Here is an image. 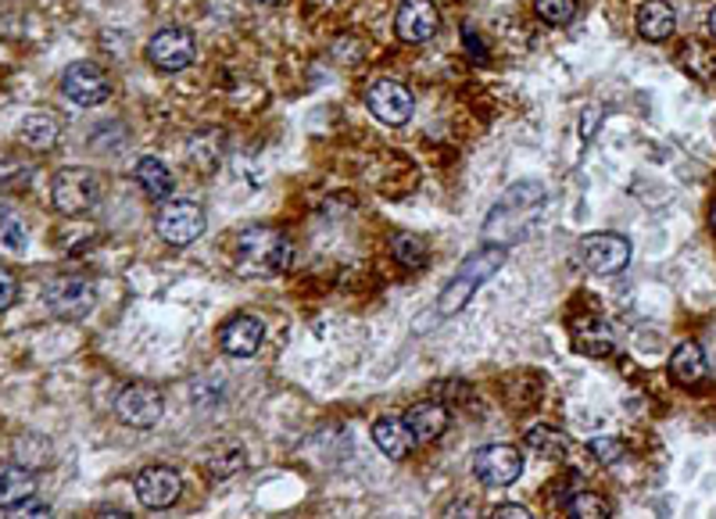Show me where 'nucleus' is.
Listing matches in <instances>:
<instances>
[{"instance_id":"obj_29","label":"nucleus","mask_w":716,"mask_h":519,"mask_svg":"<svg viewBox=\"0 0 716 519\" xmlns=\"http://www.w3.org/2000/svg\"><path fill=\"white\" fill-rule=\"evenodd\" d=\"M538 19L548 25H570L577 19V0H535Z\"/></svg>"},{"instance_id":"obj_43","label":"nucleus","mask_w":716,"mask_h":519,"mask_svg":"<svg viewBox=\"0 0 716 519\" xmlns=\"http://www.w3.org/2000/svg\"><path fill=\"white\" fill-rule=\"evenodd\" d=\"M258 4H280V0H258Z\"/></svg>"},{"instance_id":"obj_20","label":"nucleus","mask_w":716,"mask_h":519,"mask_svg":"<svg viewBox=\"0 0 716 519\" xmlns=\"http://www.w3.org/2000/svg\"><path fill=\"white\" fill-rule=\"evenodd\" d=\"M33 495H37L33 469L22 463L0 466V509H22L25 501H33Z\"/></svg>"},{"instance_id":"obj_16","label":"nucleus","mask_w":716,"mask_h":519,"mask_svg":"<svg viewBox=\"0 0 716 519\" xmlns=\"http://www.w3.org/2000/svg\"><path fill=\"white\" fill-rule=\"evenodd\" d=\"M262 338H266L262 319L234 315L230 323L219 330V347H222V355H230V359H251L255 351L262 347Z\"/></svg>"},{"instance_id":"obj_39","label":"nucleus","mask_w":716,"mask_h":519,"mask_svg":"<svg viewBox=\"0 0 716 519\" xmlns=\"http://www.w3.org/2000/svg\"><path fill=\"white\" fill-rule=\"evenodd\" d=\"M459 512H477V501H455V506H448V516H459Z\"/></svg>"},{"instance_id":"obj_6","label":"nucleus","mask_w":716,"mask_h":519,"mask_svg":"<svg viewBox=\"0 0 716 519\" xmlns=\"http://www.w3.org/2000/svg\"><path fill=\"white\" fill-rule=\"evenodd\" d=\"M61 94L72 104H80V108H97V104L112 97V80L94 61H75V65L61 72Z\"/></svg>"},{"instance_id":"obj_15","label":"nucleus","mask_w":716,"mask_h":519,"mask_svg":"<svg viewBox=\"0 0 716 519\" xmlns=\"http://www.w3.org/2000/svg\"><path fill=\"white\" fill-rule=\"evenodd\" d=\"M570 338H573V347L581 351V355H588V359H609L616 351L613 326H609L602 315H591V312L573 319Z\"/></svg>"},{"instance_id":"obj_17","label":"nucleus","mask_w":716,"mask_h":519,"mask_svg":"<svg viewBox=\"0 0 716 519\" xmlns=\"http://www.w3.org/2000/svg\"><path fill=\"white\" fill-rule=\"evenodd\" d=\"M405 426L413 430L416 437V445H434V440H440L448 434V426H452V416H448V408L445 405H437V402H419L405 412Z\"/></svg>"},{"instance_id":"obj_28","label":"nucleus","mask_w":716,"mask_h":519,"mask_svg":"<svg viewBox=\"0 0 716 519\" xmlns=\"http://www.w3.org/2000/svg\"><path fill=\"white\" fill-rule=\"evenodd\" d=\"M567 512L570 516H581V519H605L613 516V506L602 498V495H591V491H577L570 501H567Z\"/></svg>"},{"instance_id":"obj_3","label":"nucleus","mask_w":716,"mask_h":519,"mask_svg":"<svg viewBox=\"0 0 716 519\" xmlns=\"http://www.w3.org/2000/svg\"><path fill=\"white\" fill-rule=\"evenodd\" d=\"M506 251L509 248H501V243H484L480 251H474L466 258V262L459 266V272L448 280V287L440 290V298H437V312L440 315H459L469 298L477 294V290L495 277V272L506 266Z\"/></svg>"},{"instance_id":"obj_9","label":"nucleus","mask_w":716,"mask_h":519,"mask_svg":"<svg viewBox=\"0 0 716 519\" xmlns=\"http://www.w3.org/2000/svg\"><path fill=\"white\" fill-rule=\"evenodd\" d=\"M194 58L197 43L183 25H165L147 40V61L158 72H183L187 65H194Z\"/></svg>"},{"instance_id":"obj_10","label":"nucleus","mask_w":716,"mask_h":519,"mask_svg":"<svg viewBox=\"0 0 716 519\" xmlns=\"http://www.w3.org/2000/svg\"><path fill=\"white\" fill-rule=\"evenodd\" d=\"M43 301H48V309L51 315L58 319H83L94 312V304H97V287L90 283L86 277H61L48 287V294H43Z\"/></svg>"},{"instance_id":"obj_7","label":"nucleus","mask_w":716,"mask_h":519,"mask_svg":"<svg viewBox=\"0 0 716 519\" xmlns=\"http://www.w3.org/2000/svg\"><path fill=\"white\" fill-rule=\"evenodd\" d=\"M581 262L595 277H616L631 266V240L620 233H591L581 240Z\"/></svg>"},{"instance_id":"obj_31","label":"nucleus","mask_w":716,"mask_h":519,"mask_svg":"<svg viewBox=\"0 0 716 519\" xmlns=\"http://www.w3.org/2000/svg\"><path fill=\"white\" fill-rule=\"evenodd\" d=\"M0 237H4V248H11V251H22V248H25V230H22V219L14 216L11 208L0 211Z\"/></svg>"},{"instance_id":"obj_2","label":"nucleus","mask_w":716,"mask_h":519,"mask_svg":"<svg viewBox=\"0 0 716 519\" xmlns=\"http://www.w3.org/2000/svg\"><path fill=\"white\" fill-rule=\"evenodd\" d=\"M294 240L283 230H272V226H248L237 237V251H234V266L240 277H280L294 266Z\"/></svg>"},{"instance_id":"obj_26","label":"nucleus","mask_w":716,"mask_h":519,"mask_svg":"<svg viewBox=\"0 0 716 519\" xmlns=\"http://www.w3.org/2000/svg\"><path fill=\"white\" fill-rule=\"evenodd\" d=\"M391 255L398 258L405 269H423L430 262V248H426V240L416 237V233H394L391 237Z\"/></svg>"},{"instance_id":"obj_11","label":"nucleus","mask_w":716,"mask_h":519,"mask_svg":"<svg viewBox=\"0 0 716 519\" xmlns=\"http://www.w3.org/2000/svg\"><path fill=\"white\" fill-rule=\"evenodd\" d=\"M133 491H136V501H141L144 509H173L179 495H183V480L179 473L169 469V466H147L136 473L133 480Z\"/></svg>"},{"instance_id":"obj_33","label":"nucleus","mask_w":716,"mask_h":519,"mask_svg":"<svg viewBox=\"0 0 716 519\" xmlns=\"http://www.w3.org/2000/svg\"><path fill=\"white\" fill-rule=\"evenodd\" d=\"M29 176H33V169H29L25 162H11V158L0 162V187H4V190H11V187H25Z\"/></svg>"},{"instance_id":"obj_23","label":"nucleus","mask_w":716,"mask_h":519,"mask_svg":"<svg viewBox=\"0 0 716 519\" xmlns=\"http://www.w3.org/2000/svg\"><path fill=\"white\" fill-rule=\"evenodd\" d=\"M523 445L530 455H538V459L544 463H562L567 459V451H570V440L562 430H556V426H530V430L523 434Z\"/></svg>"},{"instance_id":"obj_18","label":"nucleus","mask_w":716,"mask_h":519,"mask_svg":"<svg viewBox=\"0 0 716 519\" xmlns=\"http://www.w3.org/2000/svg\"><path fill=\"white\" fill-rule=\"evenodd\" d=\"M670 376L677 380L681 387H698L709 376V355L698 341H684L674 347L670 355Z\"/></svg>"},{"instance_id":"obj_24","label":"nucleus","mask_w":716,"mask_h":519,"mask_svg":"<svg viewBox=\"0 0 716 519\" xmlns=\"http://www.w3.org/2000/svg\"><path fill=\"white\" fill-rule=\"evenodd\" d=\"M58 136H61V122L51 112L25 115L22 126H19V141L25 147H33V150H51L58 144Z\"/></svg>"},{"instance_id":"obj_13","label":"nucleus","mask_w":716,"mask_h":519,"mask_svg":"<svg viewBox=\"0 0 716 519\" xmlns=\"http://www.w3.org/2000/svg\"><path fill=\"white\" fill-rule=\"evenodd\" d=\"M365 104H370V112L384 122V126H405L408 115L416 108L413 90L402 80H376L370 86V94H365Z\"/></svg>"},{"instance_id":"obj_12","label":"nucleus","mask_w":716,"mask_h":519,"mask_svg":"<svg viewBox=\"0 0 716 519\" xmlns=\"http://www.w3.org/2000/svg\"><path fill=\"white\" fill-rule=\"evenodd\" d=\"M523 459L512 445H487L474 451V477L487 487H509L520 480Z\"/></svg>"},{"instance_id":"obj_1","label":"nucleus","mask_w":716,"mask_h":519,"mask_svg":"<svg viewBox=\"0 0 716 519\" xmlns=\"http://www.w3.org/2000/svg\"><path fill=\"white\" fill-rule=\"evenodd\" d=\"M544 187L538 179H523V183H512V187L498 197V205L491 208V216L484 222V237L487 243H501V248H509V243L523 240L530 233V226L541 216L544 208Z\"/></svg>"},{"instance_id":"obj_25","label":"nucleus","mask_w":716,"mask_h":519,"mask_svg":"<svg viewBox=\"0 0 716 519\" xmlns=\"http://www.w3.org/2000/svg\"><path fill=\"white\" fill-rule=\"evenodd\" d=\"M133 176H136V183L144 187V194L155 197V201H165V197H169L173 187H176L169 165L158 162V158H141V162H136V173H133Z\"/></svg>"},{"instance_id":"obj_32","label":"nucleus","mask_w":716,"mask_h":519,"mask_svg":"<svg viewBox=\"0 0 716 519\" xmlns=\"http://www.w3.org/2000/svg\"><path fill=\"white\" fill-rule=\"evenodd\" d=\"M591 455H595L602 466H616V463H623L627 448H623V440H616V437H595L591 440Z\"/></svg>"},{"instance_id":"obj_35","label":"nucleus","mask_w":716,"mask_h":519,"mask_svg":"<svg viewBox=\"0 0 716 519\" xmlns=\"http://www.w3.org/2000/svg\"><path fill=\"white\" fill-rule=\"evenodd\" d=\"M434 394L437 398H452L455 405L469 402V387L463 384V380H440V384H434Z\"/></svg>"},{"instance_id":"obj_4","label":"nucleus","mask_w":716,"mask_h":519,"mask_svg":"<svg viewBox=\"0 0 716 519\" xmlns=\"http://www.w3.org/2000/svg\"><path fill=\"white\" fill-rule=\"evenodd\" d=\"M101 190H104V183L94 169H86V165H69V169H61L51 183V201L61 216H86V211L101 201Z\"/></svg>"},{"instance_id":"obj_38","label":"nucleus","mask_w":716,"mask_h":519,"mask_svg":"<svg viewBox=\"0 0 716 519\" xmlns=\"http://www.w3.org/2000/svg\"><path fill=\"white\" fill-rule=\"evenodd\" d=\"M463 43H466V51H477V61H487V51H484V43H480V37L474 33V29H463Z\"/></svg>"},{"instance_id":"obj_30","label":"nucleus","mask_w":716,"mask_h":519,"mask_svg":"<svg viewBox=\"0 0 716 519\" xmlns=\"http://www.w3.org/2000/svg\"><path fill=\"white\" fill-rule=\"evenodd\" d=\"M681 65L688 69L695 80H713L716 75V58L706 48H698V43H688V48H684Z\"/></svg>"},{"instance_id":"obj_42","label":"nucleus","mask_w":716,"mask_h":519,"mask_svg":"<svg viewBox=\"0 0 716 519\" xmlns=\"http://www.w3.org/2000/svg\"><path fill=\"white\" fill-rule=\"evenodd\" d=\"M709 37L716 40V8L709 11Z\"/></svg>"},{"instance_id":"obj_40","label":"nucleus","mask_w":716,"mask_h":519,"mask_svg":"<svg viewBox=\"0 0 716 519\" xmlns=\"http://www.w3.org/2000/svg\"><path fill=\"white\" fill-rule=\"evenodd\" d=\"M19 512H25V516H48L51 506H29V501H25V506H22Z\"/></svg>"},{"instance_id":"obj_14","label":"nucleus","mask_w":716,"mask_h":519,"mask_svg":"<svg viewBox=\"0 0 716 519\" xmlns=\"http://www.w3.org/2000/svg\"><path fill=\"white\" fill-rule=\"evenodd\" d=\"M394 29L405 43H426L437 37L440 14L430 0H402L398 14H394Z\"/></svg>"},{"instance_id":"obj_5","label":"nucleus","mask_w":716,"mask_h":519,"mask_svg":"<svg viewBox=\"0 0 716 519\" xmlns=\"http://www.w3.org/2000/svg\"><path fill=\"white\" fill-rule=\"evenodd\" d=\"M158 237L173 248H187V243L201 240L208 230V216L197 201H165L158 208Z\"/></svg>"},{"instance_id":"obj_27","label":"nucleus","mask_w":716,"mask_h":519,"mask_svg":"<svg viewBox=\"0 0 716 519\" xmlns=\"http://www.w3.org/2000/svg\"><path fill=\"white\" fill-rule=\"evenodd\" d=\"M243 463H248V451H243V445H237V440H230V445H219L216 451L208 455V473L211 477H234L237 469H243Z\"/></svg>"},{"instance_id":"obj_22","label":"nucleus","mask_w":716,"mask_h":519,"mask_svg":"<svg viewBox=\"0 0 716 519\" xmlns=\"http://www.w3.org/2000/svg\"><path fill=\"white\" fill-rule=\"evenodd\" d=\"M222 155H226V144H222V133H216V129L194 133V141L187 144V162H190L201 176L216 173L219 165H222Z\"/></svg>"},{"instance_id":"obj_34","label":"nucleus","mask_w":716,"mask_h":519,"mask_svg":"<svg viewBox=\"0 0 716 519\" xmlns=\"http://www.w3.org/2000/svg\"><path fill=\"white\" fill-rule=\"evenodd\" d=\"M14 301H19V277L8 266H0V312H8Z\"/></svg>"},{"instance_id":"obj_41","label":"nucleus","mask_w":716,"mask_h":519,"mask_svg":"<svg viewBox=\"0 0 716 519\" xmlns=\"http://www.w3.org/2000/svg\"><path fill=\"white\" fill-rule=\"evenodd\" d=\"M709 230L716 233V201L709 205Z\"/></svg>"},{"instance_id":"obj_19","label":"nucleus","mask_w":716,"mask_h":519,"mask_svg":"<svg viewBox=\"0 0 716 519\" xmlns=\"http://www.w3.org/2000/svg\"><path fill=\"white\" fill-rule=\"evenodd\" d=\"M634 29H637V37L648 43H663L677 33V14L666 0H645L634 14Z\"/></svg>"},{"instance_id":"obj_36","label":"nucleus","mask_w":716,"mask_h":519,"mask_svg":"<svg viewBox=\"0 0 716 519\" xmlns=\"http://www.w3.org/2000/svg\"><path fill=\"white\" fill-rule=\"evenodd\" d=\"M602 118H605V115H602V108H599V104H588V108L581 112V136H584V141H591V136L599 133Z\"/></svg>"},{"instance_id":"obj_21","label":"nucleus","mask_w":716,"mask_h":519,"mask_svg":"<svg viewBox=\"0 0 716 519\" xmlns=\"http://www.w3.org/2000/svg\"><path fill=\"white\" fill-rule=\"evenodd\" d=\"M373 440H376V448L384 451L387 459H394V463L408 459V455H413V448H416L413 430H408L405 419H398V416L376 419V423H373Z\"/></svg>"},{"instance_id":"obj_37","label":"nucleus","mask_w":716,"mask_h":519,"mask_svg":"<svg viewBox=\"0 0 716 519\" xmlns=\"http://www.w3.org/2000/svg\"><path fill=\"white\" fill-rule=\"evenodd\" d=\"M491 516H498V519H501V516H506V519H527L530 509H527V506H516V501H506V506H495Z\"/></svg>"},{"instance_id":"obj_8","label":"nucleus","mask_w":716,"mask_h":519,"mask_svg":"<svg viewBox=\"0 0 716 519\" xmlns=\"http://www.w3.org/2000/svg\"><path fill=\"white\" fill-rule=\"evenodd\" d=\"M115 416L133 426V430H151V426H158V419L165 416V398L158 387L151 384H129L118 391L115 398Z\"/></svg>"}]
</instances>
